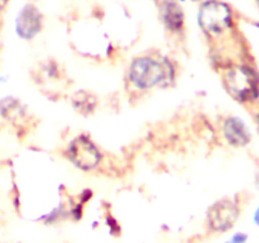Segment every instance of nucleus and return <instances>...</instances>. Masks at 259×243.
<instances>
[{
  "mask_svg": "<svg viewBox=\"0 0 259 243\" xmlns=\"http://www.w3.org/2000/svg\"><path fill=\"white\" fill-rule=\"evenodd\" d=\"M8 3H9V0H0V12L4 10V8L7 7Z\"/></svg>",
  "mask_w": 259,
  "mask_h": 243,
  "instance_id": "15",
  "label": "nucleus"
},
{
  "mask_svg": "<svg viewBox=\"0 0 259 243\" xmlns=\"http://www.w3.org/2000/svg\"><path fill=\"white\" fill-rule=\"evenodd\" d=\"M248 235L243 232H237L224 243H247Z\"/></svg>",
  "mask_w": 259,
  "mask_h": 243,
  "instance_id": "13",
  "label": "nucleus"
},
{
  "mask_svg": "<svg viewBox=\"0 0 259 243\" xmlns=\"http://www.w3.org/2000/svg\"><path fill=\"white\" fill-rule=\"evenodd\" d=\"M254 223L259 227V207L257 208V210L254 212Z\"/></svg>",
  "mask_w": 259,
  "mask_h": 243,
  "instance_id": "14",
  "label": "nucleus"
},
{
  "mask_svg": "<svg viewBox=\"0 0 259 243\" xmlns=\"http://www.w3.org/2000/svg\"><path fill=\"white\" fill-rule=\"evenodd\" d=\"M197 22L209 37L222 34L233 25L232 8L222 0H206L199 8Z\"/></svg>",
  "mask_w": 259,
  "mask_h": 243,
  "instance_id": "4",
  "label": "nucleus"
},
{
  "mask_svg": "<svg viewBox=\"0 0 259 243\" xmlns=\"http://www.w3.org/2000/svg\"><path fill=\"white\" fill-rule=\"evenodd\" d=\"M37 77H35V83L45 85V84H52L58 81L60 83L63 77V71L60 68V65L56 63L55 61H48V62L43 63L39 66L38 71H35Z\"/></svg>",
  "mask_w": 259,
  "mask_h": 243,
  "instance_id": "11",
  "label": "nucleus"
},
{
  "mask_svg": "<svg viewBox=\"0 0 259 243\" xmlns=\"http://www.w3.org/2000/svg\"><path fill=\"white\" fill-rule=\"evenodd\" d=\"M257 2H258V4H259V0H257Z\"/></svg>",
  "mask_w": 259,
  "mask_h": 243,
  "instance_id": "17",
  "label": "nucleus"
},
{
  "mask_svg": "<svg viewBox=\"0 0 259 243\" xmlns=\"http://www.w3.org/2000/svg\"><path fill=\"white\" fill-rule=\"evenodd\" d=\"M66 161L82 172H93L103 164L104 154L100 147L86 133L73 137L62 152Z\"/></svg>",
  "mask_w": 259,
  "mask_h": 243,
  "instance_id": "3",
  "label": "nucleus"
},
{
  "mask_svg": "<svg viewBox=\"0 0 259 243\" xmlns=\"http://www.w3.org/2000/svg\"><path fill=\"white\" fill-rule=\"evenodd\" d=\"M70 104L73 110L82 116H90L99 106V98L95 93L86 89H80L71 94Z\"/></svg>",
  "mask_w": 259,
  "mask_h": 243,
  "instance_id": "10",
  "label": "nucleus"
},
{
  "mask_svg": "<svg viewBox=\"0 0 259 243\" xmlns=\"http://www.w3.org/2000/svg\"><path fill=\"white\" fill-rule=\"evenodd\" d=\"M177 76L179 71L171 58L141 55L129 62L125 84L131 91L144 94L154 89L172 88L176 84Z\"/></svg>",
  "mask_w": 259,
  "mask_h": 243,
  "instance_id": "1",
  "label": "nucleus"
},
{
  "mask_svg": "<svg viewBox=\"0 0 259 243\" xmlns=\"http://www.w3.org/2000/svg\"><path fill=\"white\" fill-rule=\"evenodd\" d=\"M106 224H108L109 229H110L111 234L114 235H120V224L118 223V220L113 217V215H106Z\"/></svg>",
  "mask_w": 259,
  "mask_h": 243,
  "instance_id": "12",
  "label": "nucleus"
},
{
  "mask_svg": "<svg viewBox=\"0 0 259 243\" xmlns=\"http://www.w3.org/2000/svg\"><path fill=\"white\" fill-rule=\"evenodd\" d=\"M159 14L163 25L168 32L179 34L185 28V13L179 0H162Z\"/></svg>",
  "mask_w": 259,
  "mask_h": 243,
  "instance_id": "8",
  "label": "nucleus"
},
{
  "mask_svg": "<svg viewBox=\"0 0 259 243\" xmlns=\"http://www.w3.org/2000/svg\"><path fill=\"white\" fill-rule=\"evenodd\" d=\"M180 3H184V2H186V0H179Z\"/></svg>",
  "mask_w": 259,
  "mask_h": 243,
  "instance_id": "16",
  "label": "nucleus"
},
{
  "mask_svg": "<svg viewBox=\"0 0 259 243\" xmlns=\"http://www.w3.org/2000/svg\"><path fill=\"white\" fill-rule=\"evenodd\" d=\"M0 115L15 127L24 126L28 119V109L14 96H5L0 100Z\"/></svg>",
  "mask_w": 259,
  "mask_h": 243,
  "instance_id": "9",
  "label": "nucleus"
},
{
  "mask_svg": "<svg viewBox=\"0 0 259 243\" xmlns=\"http://www.w3.org/2000/svg\"><path fill=\"white\" fill-rule=\"evenodd\" d=\"M240 217V208L235 200L223 197L209 207L206 212V228L212 234L232 230Z\"/></svg>",
  "mask_w": 259,
  "mask_h": 243,
  "instance_id": "5",
  "label": "nucleus"
},
{
  "mask_svg": "<svg viewBox=\"0 0 259 243\" xmlns=\"http://www.w3.org/2000/svg\"><path fill=\"white\" fill-rule=\"evenodd\" d=\"M222 132L225 141L234 147H244L252 139L249 128L239 116H227L223 120Z\"/></svg>",
  "mask_w": 259,
  "mask_h": 243,
  "instance_id": "7",
  "label": "nucleus"
},
{
  "mask_svg": "<svg viewBox=\"0 0 259 243\" xmlns=\"http://www.w3.org/2000/svg\"><path fill=\"white\" fill-rule=\"evenodd\" d=\"M43 28V15L34 4H25L15 19V33L20 39L32 40Z\"/></svg>",
  "mask_w": 259,
  "mask_h": 243,
  "instance_id": "6",
  "label": "nucleus"
},
{
  "mask_svg": "<svg viewBox=\"0 0 259 243\" xmlns=\"http://www.w3.org/2000/svg\"><path fill=\"white\" fill-rule=\"evenodd\" d=\"M258 120H259V116H258Z\"/></svg>",
  "mask_w": 259,
  "mask_h": 243,
  "instance_id": "18",
  "label": "nucleus"
},
{
  "mask_svg": "<svg viewBox=\"0 0 259 243\" xmlns=\"http://www.w3.org/2000/svg\"><path fill=\"white\" fill-rule=\"evenodd\" d=\"M223 85L238 103H249L257 98L259 81L254 71L244 65H227L222 71Z\"/></svg>",
  "mask_w": 259,
  "mask_h": 243,
  "instance_id": "2",
  "label": "nucleus"
}]
</instances>
